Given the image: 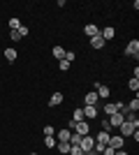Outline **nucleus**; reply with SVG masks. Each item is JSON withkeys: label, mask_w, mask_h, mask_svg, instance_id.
Returning <instances> with one entry per match:
<instances>
[{"label": "nucleus", "mask_w": 139, "mask_h": 155, "mask_svg": "<svg viewBox=\"0 0 139 155\" xmlns=\"http://www.w3.org/2000/svg\"><path fill=\"white\" fill-rule=\"evenodd\" d=\"M123 143H125V139L123 137H109V148H114V150H118V148H123Z\"/></svg>", "instance_id": "423d86ee"}, {"label": "nucleus", "mask_w": 139, "mask_h": 155, "mask_svg": "<svg viewBox=\"0 0 139 155\" xmlns=\"http://www.w3.org/2000/svg\"><path fill=\"white\" fill-rule=\"evenodd\" d=\"M72 120H74V123H79V120H86V118H84V111H81V109H74Z\"/></svg>", "instance_id": "6ab92c4d"}, {"label": "nucleus", "mask_w": 139, "mask_h": 155, "mask_svg": "<svg viewBox=\"0 0 139 155\" xmlns=\"http://www.w3.org/2000/svg\"><path fill=\"white\" fill-rule=\"evenodd\" d=\"M107 120H109V125H111V127H121L125 118H123V114H121V111H116V114H111V116L107 118Z\"/></svg>", "instance_id": "7ed1b4c3"}, {"label": "nucleus", "mask_w": 139, "mask_h": 155, "mask_svg": "<svg viewBox=\"0 0 139 155\" xmlns=\"http://www.w3.org/2000/svg\"><path fill=\"white\" fill-rule=\"evenodd\" d=\"M56 146H58V150H60L63 155H70V143H67V141H58Z\"/></svg>", "instance_id": "dca6fc26"}, {"label": "nucleus", "mask_w": 139, "mask_h": 155, "mask_svg": "<svg viewBox=\"0 0 139 155\" xmlns=\"http://www.w3.org/2000/svg\"><path fill=\"white\" fill-rule=\"evenodd\" d=\"M84 32H86L88 37H95V35H100V28L93 26V23H88V26H84Z\"/></svg>", "instance_id": "4468645a"}, {"label": "nucleus", "mask_w": 139, "mask_h": 155, "mask_svg": "<svg viewBox=\"0 0 139 155\" xmlns=\"http://www.w3.org/2000/svg\"><path fill=\"white\" fill-rule=\"evenodd\" d=\"M53 137H56V141H67V143H70V137H72V132L65 127V130H60V132H56Z\"/></svg>", "instance_id": "6e6552de"}, {"label": "nucleus", "mask_w": 139, "mask_h": 155, "mask_svg": "<svg viewBox=\"0 0 139 155\" xmlns=\"http://www.w3.org/2000/svg\"><path fill=\"white\" fill-rule=\"evenodd\" d=\"M63 93H53L51 95V100H49V107H58V104H63Z\"/></svg>", "instance_id": "9d476101"}, {"label": "nucleus", "mask_w": 139, "mask_h": 155, "mask_svg": "<svg viewBox=\"0 0 139 155\" xmlns=\"http://www.w3.org/2000/svg\"><path fill=\"white\" fill-rule=\"evenodd\" d=\"M53 134H56V130H53L51 125H46L44 127V137H53Z\"/></svg>", "instance_id": "393cba45"}, {"label": "nucleus", "mask_w": 139, "mask_h": 155, "mask_svg": "<svg viewBox=\"0 0 139 155\" xmlns=\"http://www.w3.org/2000/svg\"><path fill=\"white\" fill-rule=\"evenodd\" d=\"M70 155H86V153H84L79 146H70Z\"/></svg>", "instance_id": "b1692460"}, {"label": "nucleus", "mask_w": 139, "mask_h": 155, "mask_svg": "<svg viewBox=\"0 0 139 155\" xmlns=\"http://www.w3.org/2000/svg\"><path fill=\"white\" fill-rule=\"evenodd\" d=\"M137 109H139V100H137V97H134L132 102L127 104V111H134V114H137Z\"/></svg>", "instance_id": "4be33fe9"}, {"label": "nucleus", "mask_w": 139, "mask_h": 155, "mask_svg": "<svg viewBox=\"0 0 139 155\" xmlns=\"http://www.w3.org/2000/svg\"><path fill=\"white\" fill-rule=\"evenodd\" d=\"M109 137H111V134L102 130V132L98 134V139H95V143H100V146H107V143H109Z\"/></svg>", "instance_id": "f8f14e48"}, {"label": "nucleus", "mask_w": 139, "mask_h": 155, "mask_svg": "<svg viewBox=\"0 0 139 155\" xmlns=\"http://www.w3.org/2000/svg\"><path fill=\"white\" fill-rule=\"evenodd\" d=\"M53 58H58V60H63L65 58V49H63V46H53Z\"/></svg>", "instance_id": "2eb2a0df"}, {"label": "nucleus", "mask_w": 139, "mask_h": 155, "mask_svg": "<svg viewBox=\"0 0 139 155\" xmlns=\"http://www.w3.org/2000/svg\"><path fill=\"white\" fill-rule=\"evenodd\" d=\"M125 56H134V58L139 56V42H137V39L127 42V46H125Z\"/></svg>", "instance_id": "20e7f679"}, {"label": "nucleus", "mask_w": 139, "mask_h": 155, "mask_svg": "<svg viewBox=\"0 0 139 155\" xmlns=\"http://www.w3.org/2000/svg\"><path fill=\"white\" fill-rule=\"evenodd\" d=\"M30 155H37V153H30Z\"/></svg>", "instance_id": "7c9ffc66"}, {"label": "nucleus", "mask_w": 139, "mask_h": 155, "mask_svg": "<svg viewBox=\"0 0 139 155\" xmlns=\"http://www.w3.org/2000/svg\"><path fill=\"white\" fill-rule=\"evenodd\" d=\"M86 155H98V153H95V150H88V153Z\"/></svg>", "instance_id": "c756f323"}, {"label": "nucleus", "mask_w": 139, "mask_h": 155, "mask_svg": "<svg viewBox=\"0 0 139 155\" xmlns=\"http://www.w3.org/2000/svg\"><path fill=\"white\" fill-rule=\"evenodd\" d=\"M58 67H60V72H67V70H70V63L63 58V60H58Z\"/></svg>", "instance_id": "5701e85b"}, {"label": "nucleus", "mask_w": 139, "mask_h": 155, "mask_svg": "<svg viewBox=\"0 0 139 155\" xmlns=\"http://www.w3.org/2000/svg\"><path fill=\"white\" fill-rule=\"evenodd\" d=\"M127 88H130V91H132V93H137L139 91V79H130V84H127Z\"/></svg>", "instance_id": "aec40b11"}, {"label": "nucleus", "mask_w": 139, "mask_h": 155, "mask_svg": "<svg viewBox=\"0 0 139 155\" xmlns=\"http://www.w3.org/2000/svg\"><path fill=\"white\" fill-rule=\"evenodd\" d=\"M100 35H102V39H104V42H109V39L116 37V28H114V26H104L102 30H100Z\"/></svg>", "instance_id": "39448f33"}, {"label": "nucleus", "mask_w": 139, "mask_h": 155, "mask_svg": "<svg viewBox=\"0 0 139 155\" xmlns=\"http://www.w3.org/2000/svg\"><path fill=\"white\" fill-rule=\"evenodd\" d=\"M84 118H98V107H84Z\"/></svg>", "instance_id": "ddd939ff"}, {"label": "nucleus", "mask_w": 139, "mask_h": 155, "mask_svg": "<svg viewBox=\"0 0 139 155\" xmlns=\"http://www.w3.org/2000/svg\"><path fill=\"white\" fill-rule=\"evenodd\" d=\"M114 153H116V150L109 148V146H104V150H102V155H114Z\"/></svg>", "instance_id": "cd10ccee"}, {"label": "nucleus", "mask_w": 139, "mask_h": 155, "mask_svg": "<svg viewBox=\"0 0 139 155\" xmlns=\"http://www.w3.org/2000/svg\"><path fill=\"white\" fill-rule=\"evenodd\" d=\"M9 28H12V30H19V28H21V21L16 19V16H14V19H9Z\"/></svg>", "instance_id": "412c9836"}, {"label": "nucleus", "mask_w": 139, "mask_h": 155, "mask_svg": "<svg viewBox=\"0 0 139 155\" xmlns=\"http://www.w3.org/2000/svg\"><path fill=\"white\" fill-rule=\"evenodd\" d=\"M121 137H132V132L134 130H139L137 125H132V123H127V120H123V125H121Z\"/></svg>", "instance_id": "f03ea898"}, {"label": "nucleus", "mask_w": 139, "mask_h": 155, "mask_svg": "<svg viewBox=\"0 0 139 155\" xmlns=\"http://www.w3.org/2000/svg\"><path fill=\"white\" fill-rule=\"evenodd\" d=\"M56 143H58V141H56V137H44V146H46V148H56Z\"/></svg>", "instance_id": "a211bd4d"}, {"label": "nucleus", "mask_w": 139, "mask_h": 155, "mask_svg": "<svg viewBox=\"0 0 139 155\" xmlns=\"http://www.w3.org/2000/svg\"><path fill=\"white\" fill-rule=\"evenodd\" d=\"M114 155H127V153H125V150H123V148H118V150H116V153H114Z\"/></svg>", "instance_id": "c85d7f7f"}, {"label": "nucleus", "mask_w": 139, "mask_h": 155, "mask_svg": "<svg viewBox=\"0 0 139 155\" xmlns=\"http://www.w3.org/2000/svg\"><path fill=\"white\" fill-rule=\"evenodd\" d=\"M9 37H12L14 42H19V39H21V35H19V30H12V32H9Z\"/></svg>", "instance_id": "a878e982"}, {"label": "nucleus", "mask_w": 139, "mask_h": 155, "mask_svg": "<svg viewBox=\"0 0 139 155\" xmlns=\"http://www.w3.org/2000/svg\"><path fill=\"white\" fill-rule=\"evenodd\" d=\"M93 146H95V137H81V143H79V148L84 150V153H88V150H93Z\"/></svg>", "instance_id": "f257e3e1"}, {"label": "nucleus", "mask_w": 139, "mask_h": 155, "mask_svg": "<svg viewBox=\"0 0 139 155\" xmlns=\"http://www.w3.org/2000/svg\"><path fill=\"white\" fill-rule=\"evenodd\" d=\"M84 102H86V107H98V93L91 91L86 97H84Z\"/></svg>", "instance_id": "1a4fd4ad"}, {"label": "nucleus", "mask_w": 139, "mask_h": 155, "mask_svg": "<svg viewBox=\"0 0 139 155\" xmlns=\"http://www.w3.org/2000/svg\"><path fill=\"white\" fill-rule=\"evenodd\" d=\"M5 58L9 60V63H14V60H16V49H5Z\"/></svg>", "instance_id": "f3484780"}, {"label": "nucleus", "mask_w": 139, "mask_h": 155, "mask_svg": "<svg viewBox=\"0 0 139 155\" xmlns=\"http://www.w3.org/2000/svg\"><path fill=\"white\" fill-rule=\"evenodd\" d=\"M95 93H98V97H102V100H107V97L111 95L109 86H104V84H95Z\"/></svg>", "instance_id": "0eeeda50"}, {"label": "nucleus", "mask_w": 139, "mask_h": 155, "mask_svg": "<svg viewBox=\"0 0 139 155\" xmlns=\"http://www.w3.org/2000/svg\"><path fill=\"white\" fill-rule=\"evenodd\" d=\"M104 44H107V42L102 39V35H95V37H91V46H93V49H102Z\"/></svg>", "instance_id": "9b49d317"}, {"label": "nucleus", "mask_w": 139, "mask_h": 155, "mask_svg": "<svg viewBox=\"0 0 139 155\" xmlns=\"http://www.w3.org/2000/svg\"><path fill=\"white\" fill-rule=\"evenodd\" d=\"M28 32H30V30H28V26H21V28H19V35H21V37H26Z\"/></svg>", "instance_id": "bb28decb"}]
</instances>
